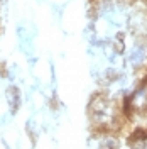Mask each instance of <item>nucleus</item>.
Instances as JSON below:
<instances>
[{
    "label": "nucleus",
    "instance_id": "f257e3e1",
    "mask_svg": "<svg viewBox=\"0 0 147 149\" xmlns=\"http://www.w3.org/2000/svg\"><path fill=\"white\" fill-rule=\"evenodd\" d=\"M90 117L92 122L101 130H108L117 124V109L112 100L105 97H96L90 105Z\"/></svg>",
    "mask_w": 147,
    "mask_h": 149
},
{
    "label": "nucleus",
    "instance_id": "f03ea898",
    "mask_svg": "<svg viewBox=\"0 0 147 149\" xmlns=\"http://www.w3.org/2000/svg\"><path fill=\"white\" fill-rule=\"evenodd\" d=\"M9 103H10L12 112H17V107H19V92L15 90V88L9 90Z\"/></svg>",
    "mask_w": 147,
    "mask_h": 149
},
{
    "label": "nucleus",
    "instance_id": "7ed1b4c3",
    "mask_svg": "<svg viewBox=\"0 0 147 149\" xmlns=\"http://www.w3.org/2000/svg\"><path fill=\"white\" fill-rule=\"evenodd\" d=\"M0 2H2V0H0Z\"/></svg>",
    "mask_w": 147,
    "mask_h": 149
}]
</instances>
